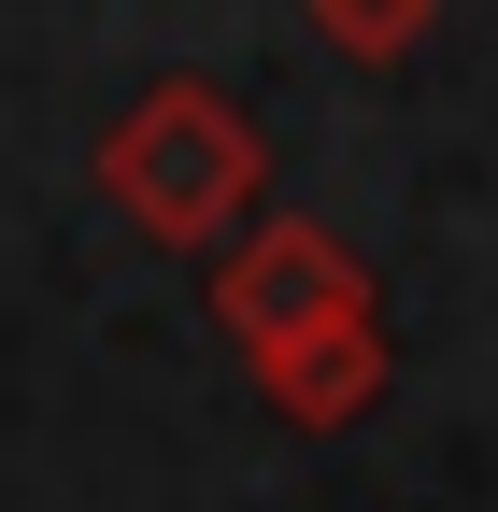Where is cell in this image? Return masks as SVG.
I'll return each instance as SVG.
<instances>
[{
  "label": "cell",
  "instance_id": "obj_1",
  "mask_svg": "<svg viewBox=\"0 0 498 512\" xmlns=\"http://www.w3.org/2000/svg\"><path fill=\"white\" fill-rule=\"evenodd\" d=\"M257 185H271V128L242 114L214 72H157L129 114L100 128V200L129 214L157 256L228 242L242 214H257Z\"/></svg>",
  "mask_w": 498,
  "mask_h": 512
},
{
  "label": "cell",
  "instance_id": "obj_2",
  "mask_svg": "<svg viewBox=\"0 0 498 512\" xmlns=\"http://www.w3.org/2000/svg\"><path fill=\"white\" fill-rule=\"evenodd\" d=\"M370 313V271H356V242L314 228V214H257L228 242V271H214V328L242 342V370H271L299 342H328Z\"/></svg>",
  "mask_w": 498,
  "mask_h": 512
},
{
  "label": "cell",
  "instance_id": "obj_3",
  "mask_svg": "<svg viewBox=\"0 0 498 512\" xmlns=\"http://www.w3.org/2000/svg\"><path fill=\"white\" fill-rule=\"evenodd\" d=\"M257 384H271V413H285V427H314V441H328V427H356V413L399 384V342H385V313H356V328H328V342L271 356Z\"/></svg>",
  "mask_w": 498,
  "mask_h": 512
},
{
  "label": "cell",
  "instance_id": "obj_4",
  "mask_svg": "<svg viewBox=\"0 0 498 512\" xmlns=\"http://www.w3.org/2000/svg\"><path fill=\"white\" fill-rule=\"evenodd\" d=\"M314 43L356 57V72H385V57L427 43V0H314Z\"/></svg>",
  "mask_w": 498,
  "mask_h": 512
}]
</instances>
